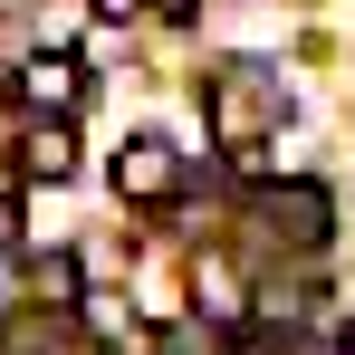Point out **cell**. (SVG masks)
Here are the masks:
<instances>
[{
    "label": "cell",
    "mask_w": 355,
    "mask_h": 355,
    "mask_svg": "<svg viewBox=\"0 0 355 355\" xmlns=\"http://www.w3.org/2000/svg\"><path fill=\"white\" fill-rule=\"evenodd\" d=\"M29 297H39V307H67V297H77V259H67V250L29 259Z\"/></svg>",
    "instance_id": "7"
},
{
    "label": "cell",
    "mask_w": 355,
    "mask_h": 355,
    "mask_svg": "<svg viewBox=\"0 0 355 355\" xmlns=\"http://www.w3.org/2000/svg\"><path fill=\"white\" fill-rule=\"evenodd\" d=\"M144 10H154V19H192L202 0H144Z\"/></svg>",
    "instance_id": "9"
},
{
    "label": "cell",
    "mask_w": 355,
    "mask_h": 355,
    "mask_svg": "<svg viewBox=\"0 0 355 355\" xmlns=\"http://www.w3.org/2000/svg\"><path fill=\"white\" fill-rule=\"evenodd\" d=\"M250 221H259L269 240H288V250H317L336 211H327L317 182H259V192H250Z\"/></svg>",
    "instance_id": "2"
},
{
    "label": "cell",
    "mask_w": 355,
    "mask_h": 355,
    "mask_svg": "<svg viewBox=\"0 0 355 355\" xmlns=\"http://www.w3.org/2000/svg\"><path fill=\"white\" fill-rule=\"evenodd\" d=\"M19 96H29V116H67L87 96V67L67 49H39V58H19Z\"/></svg>",
    "instance_id": "5"
},
{
    "label": "cell",
    "mask_w": 355,
    "mask_h": 355,
    "mask_svg": "<svg viewBox=\"0 0 355 355\" xmlns=\"http://www.w3.org/2000/svg\"><path fill=\"white\" fill-rule=\"evenodd\" d=\"M116 192L135 202V211H164V202L182 192V164H173V144H164V135H135V144L116 154Z\"/></svg>",
    "instance_id": "3"
},
{
    "label": "cell",
    "mask_w": 355,
    "mask_h": 355,
    "mask_svg": "<svg viewBox=\"0 0 355 355\" xmlns=\"http://www.w3.org/2000/svg\"><path fill=\"white\" fill-rule=\"evenodd\" d=\"M10 164H19V182H67L77 173V125L67 116H29L19 144H10Z\"/></svg>",
    "instance_id": "4"
},
{
    "label": "cell",
    "mask_w": 355,
    "mask_h": 355,
    "mask_svg": "<svg viewBox=\"0 0 355 355\" xmlns=\"http://www.w3.org/2000/svg\"><path fill=\"white\" fill-rule=\"evenodd\" d=\"M10 250H19V202L0 192V259H10Z\"/></svg>",
    "instance_id": "8"
},
{
    "label": "cell",
    "mask_w": 355,
    "mask_h": 355,
    "mask_svg": "<svg viewBox=\"0 0 355 355\" xmlns=\"http://www.w3.org/2000/svg\"><path fill=\"white\" fill-rule=\"evenodd\" d=\"M96 10H106V19H135V10H144V0H96Z\"/></svg>",
    "instance_id": "10"
},
{
    "label": "cell",
    "mask_w": 355,
    "mask_h": 355,
    "mask_svg": "<svg viewBox=\"0 0 355 355\" xmlns=\"http://www.w3.org/2000/svg\"><path fill=\"white\" fill-rule=\"evenodd\" d=\"M87 327H96V346H116V355H144V346H154V336L135 327L125 297H87Z\"/></svg>",
    "instance_id": "6"
},
{
    "label": "cell",
    "mask_w": 355,
    "mask_h": 355,
    "mask_svg": "<svg viewBox=\"0 0 355 355\" xmlns=\"http://www.w3.org/2000/svg\"><path fill=\"white\" fill-rule=\"evenodd\" d=\"M202 116H211V144L250 164V154L269 144V125H279V87H269V67H240V58H231L211 87H202Z\"/></svg>",
    "instance_id": "1"
}]
</instances>
